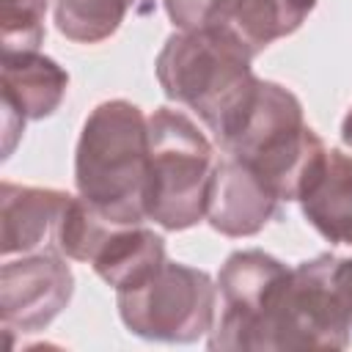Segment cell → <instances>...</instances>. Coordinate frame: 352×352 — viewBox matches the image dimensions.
<instances>
[{
    "mask_svg": "<svg viewBox=\"0 0 352 352\" xmlns=\"http://www.w3.org/2000/svg\"><path fill=\"white\" fill-rule=\"evenodd\" d=\"M74 184L80 198L110 223L148 220V116L138 104L107 99L91 110L77 140Z\"/></svg>",
    "mask_w": 352,
    "mask_h": 352,
    "instance_id": "1",
    "label": "cell"
},
{
    "mask_svg": "<svg viewBox=\"0 0 352 352\" xmlns=\"http://www.w3.org/2000/svg\"><path fill=\"white\" fill-rule=\"evenodd\" d=\"M248 55L214 30H179L157 55V80L168 99L190 107L223 143L250 110L258 77Z\"/></svg>",
    "mask_w": 352,
    "mask_h": 352,
    "instance_id": "2",
    "label": "cell"
},
{
    "mask_svg": "<svg viewBox=\"0 0 352 352\" xmlns=\"http://www.w3.org/2000/svg\"><path fill=\"white\" fill-rule=\"evenodd\" d=\"M352 338V258L300 261L267 300L253 349H344Z\"/></svg>",
    "mask_w": 352,
    "mask_h": 352,
    "instance_id": "3",
    "label": "cell"
},
{
    "mask_svg": "<svg viewBox=\"0 0 352 352\" xmlns=\"http://www.w3.org/2000/svg\"><path fill=\"white\" fill-rule=\"evenodd\" d=\"M217 146L226 157L242 162L280 201H297L305 176L327 148L302 121L300 99L270 80L258 82L250 110Z\"/></svg>",
    "mask_w": 352,
    "mask_h": 352,
    "instance_id": "4",
    "label": "cell"
},
{
    "mask_svg": "<svg viewBox=\"0 0 352 352\" xmlns=\"http://www.w3.org/2000/svg\"><path fill=\"white\" fill-rule=\"evenodd\" d=\"M217 154L198 124L173 107L148 116L146 217L165 231H184L206 217Z\"/></svg>",
    "mask_w": 352,
    "mask_h": 352,
    "instance_id": "5",
    "label": "cell"
},
{
    "mask_svg": "<svg viewBox=\"0 0 352 352\" xmlns=\"http://www.w3.org/2000/svg\"><path fill=\"white\" fill-rule=\"evenodd\" d=\"M217 286L204 270L165 261L146 283L118 292V314L129 333L187 344L212 333Z\"/></svg>",
    "mask_w": 352,
    "mask_h": 352,
    "instance_id": "6",
    "label": "cell"
},
{
    "mask_svg": "<svg viewBox=\"0 0 352 352\" xmlns=\"http://www.w3.org/2000/svg\"><path fill=\"white\" fill-rule=\"evenodd\" d=\"M58 248L69 258L91 264L94 272L116 292L146 283L168 261L165 239L160 234H154L143 223H110L80 195H72L60 217Z\"/></svg>",
    "mask_w": 352,
    "mask_h": 352,
    "instance_id": "7",
    "label": "cell"
},
{
    "mask_svg": "<svg viewBox=\"0 0 352 352\" xmlns=\"http://www.w3.org/2000/svg\"><path fill=\"white\" fill-rule=\"evenodd\" d=\"M289 270L264 250H236L217 275L220 322L212 327L209 349H253L272 289Z\"/></svg>",
    "mask_w": 352,
    "mask_h": 352,
    "instance_id": "8",
    "label": "cell"
},
{
    "mask_svg": "<svg viewBox=\"0 0 352 352\" xmlns=\"http://www.w3.org/2000/svg\"><path fill=\"white\" fill-rule=\"evenodd\" d=\"M74 275L55 248L3 258L0 308L6 330L36 333L47 327L72 300Z\"/></svg>",
    "mask_w": 352,
    "mask_h": 352,
    "instance_id": "9",
    "label": "cell"
},
{
    "mask_svg": "<svg viewBox=\"0 0 352 352\" xmlns=\"http://www.w3.org/2000/svg\"><path fill=\"white\" fill-rule=\"evenodd\" d=\"M66 88L69 74L38 50L3 52V157L14 151L25 121L58 110Z\"/></svg>",
    "mask_w": 352,
    "mask_h": 352,
    "instance_id": "10",
    "label": "cell"
},
{
    "mask_svg": "<svg viewBox=\"0 0 352 352\" xmlns=\"http://www.w3.org/2000/svg\"><path fill=\"white\" fill-rule=\"evenodd\" d=\"M280 198L242 162L220 157L209 192L206 220L226 236H253L280 212Z\"/></svg>",
    "mask_w": 352,
    "mask_h": 352,
    "instance_id": "11",
    "label": "cell"
},
{
    "mask_svg": "<svg viewBox=\"0 0 352 352\" xmlns=\"http://www.w3.org/2000/svg\"><path fill=\"white\" fill-rule=\"evenodd\" d=\"M72 195L50 187H22L3 182L0 187V248L3 258L47 250L58 245V226Z\"/></svg>",
    "mask_w": 352,
    "mask_h": 352,
    "instance_id": "12",
    "label": "cell"
},
{
    "mask_svg": "<svg viewBox=\"0 0 352 352\" xmlns=\"http://www.w3.org/2000/svg\"><path fill=\"white\" fill-rule=\"evenodd\" d=\"M316 0H214L201 30H214L248 55L292 36L314 11Z\"/></svg>",
    "mask_w": 352,
    "mask_h": 352,
    "instance_id": "13",
    "label": "cell"
},
{
    "mask_svg": "<svg viewBox=\"0 0 352 352\" xmlns=\"http://www.w3.org/2000/svg\"><path fill=\"white\" fill-rule=\"evenodd\" d=\"M305 220L336 245H352V154L324 148L297 195Z\"/></svg>",
    "mask_w": 352,
    "mask_h": 352,
    "instance_id": "14",
    "label": "cell"
},
{
    "mask_svg": "<svg viewBox=\"0 0 352 352\" xmlns=\"http://www.w3.org/2000/svg\"><path fill=\"white\" fill-rule=\"evenodd\" d=\"M135 8V0H55V25L58 30L80 44H96L110 38L126 11Z\"/></svg>",
    "mask_w": 352,
    "mask_h": 352,
    "instance_id": "15",
    "label": "cell"
},
{
    "mask_svg": "<svg viewBox=\"0 0 352 352\" xmlns=\"http://www.w3.org/2000/svg\"><path fill=\"white\" fill-rule=\"evenodd\" d=\"M0 8H3L0 16L3 52L38 50V44L44 41L47 0H3Z\"/></svg>",
    "mask_w": 352,
    "mask_h": 352,
    "instance_id": "16",
    "label": "cell"
},
{
    "mask_svg": "<svg viewBox=\"0 0 352 352\" xmlns=\"http://www.w3.org/2000/svg\"><path fill=\"white\" fill-rule=\"evenodd\" d=\"M214 0H165V11L179 30H201Z\"/></svg>",
    "mask_w": 352,
    "mask_h": 352,
    "instance_id": "17",
    "label": "cell"
},
{
    "mask_svg": "<svg viewBox=\"0 0 352 352\" xmlns=\"http://www.w3.org/2000/svg\"><path fill=\"white\" fill-rule=\"evenodd\" d=\"M341 140L352 148V107L346 110V116H344V121H341Z\"/></svg>",
    "mask_w": 352,
    "mask_h": 352,
    "instance_id": "18",
    "label": "cell"
},
{
    "mask_svg": "<svg viewBox=\"0 0 352 352\" xmlns=\"http://www.w3.org/2000/svg\"><path fill=\"white\" fill-rule=\"evenodd\" d=\"M138 3V14H148L154 8V0H135Z\"/></svg>",
    "mask_w": 352,
    "mask_h": 352,
    "instance_id": "19",
    "label": "cell"
}]
</instances>
